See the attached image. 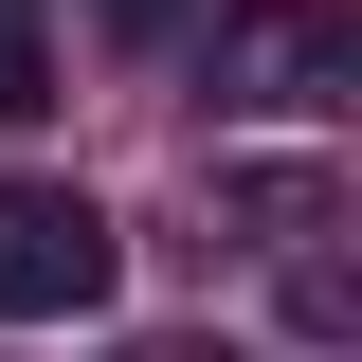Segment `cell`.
I'll list each match as a JSON object with an SVG mask.
<instances>
[{"mask_svg": "<svg viewBox=\"0 0 362 362\" xmlns=\"http://www.w3.org/2000/svg\"><path fill=\"white\" fill-rule=\"evenodd\" d=\"M127 290V235L90 181H0V326H90Z\"/></svg>", "mask_w": 362, "mask_h": 362, "instance_id": "1", "label": "cell"}, {"mask_svg": "<svg viewBox=\"0 0 362 362\" xmlns=\"http://www.w3.org/2000/svg\"><path fill=\"white\" fill-rule=\"evenodd\" d=\"M235 73H254L272 109H326V90L362 73V37L326 18V0H254V18H235Z\"/></svg>", "mask_w": 362, "mask_h": 362, "instance_id": "2", "label": "cell"}, {"mask_svg": "<svg viewBox=\"0 0 362 362\" xmlns=\"http://www.w3.org/2000/svg\"><path fill=\"white\" fill-rule=\"evenodd\" d=\"M18 109H54V18L37 0H0V127H18Z\"/></svg>", "mask_w": 362, "mask_h": 362, "instance_id": "3", "label": "cell"}, {"mask_svg": "<svg viewBox=\"0 0 362 362\" xmlns=\"http://www.w3.org/2000/svg\"><path fill=\"white\" fill-rule=\"evenodd\" d=\"M90 18H109V37H127V54H163L181 18H199V0H90Z\"/></svg>", "mask_w": 362, "mask_h": 362, "instance_id": "4", "label": "cell"}, {"mask_svg": "<svg viewBox=\"0 0 362 362\" xmlns=\"http://www.w3.org/2000/svg\"><path fill=\"white\" fill-rule=\"evenodd\" d=\"M127 362H235V344H127Z\"/></svg>", "mask_w": 362, "mask_h": 362, "instance_id": "5", "label": "cell"}]
</instances>
